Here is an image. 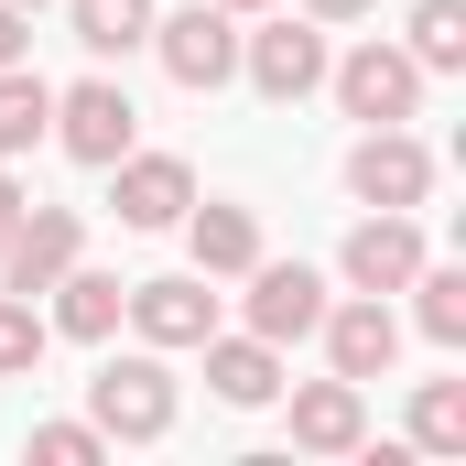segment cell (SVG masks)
Here are the masks:
<instances>
[{"label":"cell","mask_w":466,"mask_h":466,"mask_svg":"<svg viewBox=\"0 0 466 466\" xmlns=\"http://www.w3.org/2000/svg\"><path fill=\"white\" fill-rule=\"evenodd\" d=\"M87 423L109 434V445H163L174 434V369L141 348V358H109L98 380H87Z\"/></svg>","instance_id":"obj_1"},{"label":"cell","mask_w":466,"mask_h":466,"mask_svg":"<svg viewBox=\"0 0 466 466\" xmlns=\"http://www.w3.org/2000/svg\"><path fill=\"white\" fill-rule=\"evenodd\" d=\"M152 55H163L174 87H228V76H238V33H228L218 0H196V11H152Z\"/></svg>","instance_id":"obj_2"},{"label":"cell","mask_w":466,"mask_h":466,"mask_svg":"<svg viewBox=\"0 0 466 466\" xmlns=\"http://www.w3.org/2000/svg\"><path fill=\"white\" fill-rule=\"evenodd\" d=\"M76 249H87V218L76 207H22V228H11V249H0V293H55L66 271H76Z\"/></svg>","instance_id":"obj_3"},{"label":"cell","mask_w":466,"mask_h":466,"mask_svg":"<svg viewBox=\"0 0 466 466\" xmlns=\"http://www.w3.org/2000/svg\"><path fill=\"white\" fill-rule=\"evenodd\" d=\"M337 76V98H348V119H369V130H390V119L423 109V66L401 55V44H358L348 66H326Z\"/></svg>","instance_id":"obj_4"},{"label":"cell","mask_w":466,"mask_h":466,"mask_svg":"<svg viewBox=\"0 0 466 466\" xmlns=\"http://www.w3.org/2000/svg\"><path fill=\"white\" fill-rule=\"evenodd\" d=\"M238 66H249V87H260L271 109H293V98L326 87V33H315V22H260V33L238 44Z\"/></svg>","instance_id":"obj_5"},{"label":"cell","mask_w":466,"mask_h":466,"mask_svg":"<svg viewBox=\"0 0 466 466\" xmlns=\"http://www.w3.org/2000/svg\"><path fill=\"white\" fill-rule=\"evenodd\" d=\"M119 315L141 326V348H207V337H218V293H207V271L130 282V304H119Z\"/></svg>","instance_id":"obj_6"},{"label":"cell","mask_w":466,"mask_h":466,"mask_svg":"<svg viewBox=\"0 0 466 466\" xmlns=\"http://www.w3.org/2000/svg\"><path fill=\"white\" fill-rule=\"evenodd\" d=\"M348 196H358V207H423V196H434V152H423L401 119L369 130V141L348 152Z\"/></svg>","instance_id":"obj_7"},{"label":"cell","mask_w":466,"mask_h":466,"mask_svg":"<svg viewBox=\"0 0 466 466\" xmlns=\"http://www.w3.org/2000/svg\"><path fill=\"white\" fill-rule=\"evenodd\" d=\"M238 282H249V337L293 348V337H315V326H326V282H315L304 260H249Z\"/></svg>","instance_id":"obj_8"},{"label":"cell","mask_w":466,"mask_h":466,"mask_svg":"<svg viewBox=\"0 0 466 466\" xmlns=\"http://www.w3.org/2000/svg\"><path fill=\"white\" fill-rule=\"evenodd\" d=\"M130 130H141V109L119 98L109 76H87V87H66V98H55V141H66L76 163H98V174L130 152Z\"/></svg>","instance_id":"obj_9"},{"label":"cell","mask_w":466,"mask_h":466,"mask_svg":"<svg viewBox=\"0 0 466 466\" xmlns=\"http://www.w3.org/2000/svg\"><path fill=\"white\" fill-rule=\"evenodd\" d=\"M109 174H119V196H109V207H119V228H141V238H152V228H185V207H196V174H185L174 152H119Z\"/></svg>","instance_id":"obj_10"},{"label":"cell","mask_w":466,"mask_h":466,"mask_svg":"<svg viewBox=\"0 0 466 466\" xmlns=\"http://www.w3.org/2000/svg\"><path fill=\"white\" fill-rule=\"evenodd\" d=\"M412 271H423L412 207H380L369 228H348V282H358V293H412Z\"/></svg>","instance_id":"obj_11"},{"label":"cell","mask_w":466,"mask_h":466,"mask_svg":"<svg viewBox=\"0 0 466 466\" xmlns=\"http://www.w3.org/2000/svg\"><path fill=\"white\" fill-rule=\"evenodd\" d=\"M326 358H337V380H390V358H401V326H390V304L380 293H358V304H326Z\"/></svg>","instance_id":"obj_12"},{"label":"cell","mask_w":466,"mask_h":466,"mask_svg":"<svg viewBox=\"0 0 466 466\" xmlns=\"http://www.w3.org/2000/svg\"><path fill=\"white\" fill-rule=\"evenodd\" d=\"M207 390H218L228 412L282 401V348H271V337H207Z\"/></svg>","instance_id":"obj_13"},{"label":"cell","mask_w":466,"mask_h":466,"mask_svg":"<svg viewBox=\"0 0 466 466\" xmlns=\"http://www.w3.org/2000/svg\"><path fill=\"white\" fill-rule=\"evenodd\" d=\"M369 412H358V380H304L293 390V445L304 456H358Z\"/></svg>","instance_id":"obj_14"},{"label":"cell","mask_w":466,"mask_h":466,"mask_svg":"<svg viewBox=\"0 0 466 466\" xmlns=\"http://www.w3.org/2000/svg\"><path fill=\"white\" fill-rule=\"evenodd\" d=\"M185 238H196V271L207 282H238L260 260V218L249 207H185Z\"/></svg>","instance_id":"obj_15"},{"label":"cell","mask_w":466,"mask_h":466,"mask_svg":"<svg viewBox=\"0 0 466 466\" xmlns=\"http://www.w3.org/2000/svg\"><path fill=\"white\" fill-rule=\"evenodd\" d=\"M119 304H130V282H119V271H87V260L55 282V326H66V337H87V348L119 337Z\"/></svg>","instance_id":"obj_16"},{"label":"cell","mask_w":466,"mask_h":466,"mask_svg":"<svg viewBox=\"0 0 466 466\" xmlns=\"http://www.w3.org/2000/svg\"><path fill=\"white\" fill-rule=\"evenodd\" d=\"M66 22H76L87 55H141L152 44V0H66Z\"/></svg>","instance_id":"obj_17"},{"label":"cell","mask_w":466,"mask_h":466,"mask_svg":"<svg viewBox=\"0 0 466 466\" xmlns=\"http://www.w3.org/2000/svg\"><path fill=\"white\" fill-rule=\"evenodd\" d=\"M44 130H55V87L33 66H0V152H33Z\"/></svg>","instance_id":"obj_18"},{"label":"cell","mask_w":466,"mask_h":466,"mask_svg":"<svg viewBox=\"0 0 466 466\" xmlns=\"http://www.w3.org/2000/svg\"><path fill=\"white\" fill-rule=\"evenodd\" d=\"M401 55H412L423 76H456V66H466V0H423V11H412V44H401Z\"/></svg>","instance_id":"obj_19"},{"label":"cell","mask_w":466,"mask_h":466,"mask_svg":"<svg viewBox=\"0 0 466 466\" xmlns=\"http://www.w3.org/2000/svg\"><path fill=\"white\" fill-rule=\"evenodd\" d=\"M412 445L423 456H466V380H423L412 390Z\"/></svg>","instance_id":"obj_20"},{"label":"cell","mask_w":466,"mask_h":466,"mask_svg":"<svg viewBox=\"0 0 466 466\" xmlns=\"http://www.w3.org/2000/svg\"><path fill=\"white\" fill-rule=\"evenodd\" d=\"M412 293H423V304H412V315H423V337H434V348H466V271H434V260H423V271H412Z\"/></svg>","instance_id":"obj_21"},{"label":"cell","mask_w":466,"mask_h":466,"mask_svg":"<svg viewBox=\"0 0 466 466\" xmlns=\"http://www.w3.org/2000/svg\"><path fill=\"white\" fill-rule=\"evenodd\" d=\"M44 348H55V326L22 304V293H0V380H22V369H44Z\"/></svg>","instance_id":"obj_22"},{"label":"cell","mask_w":466,"mask_h":466,"mask_svg":"<svg viewBox=\"0 0 466 466\" xmlns=\"http://www.w3.org/2000/svg\"><path fill=\"white\" fill-rule=\"evenodd\" d=\"M98 445H109L98 423H33V466H87Z\"/></svg>","instance_id":"obj_23"},{"label":"cell","mask_w":466,"mask_h":466,"mask_svg":"<svg viewBox=\"0 0 466 466\" xmlns=\"http://www.w3.org/2000/svg\"><path fill=\"white\" fill-rule=\"evenodd\" d=\"M22 44H33V33H22V11L0 0V66H22Z\"/></svg>","instance_id":"obj_24"},{"label":"cell","mask_w":466,"mask_h":466,"mask_svg":"<svg viewBox=\"0 0 466 466\" xmlns=\"http://www.w3.org/2000/svg\"><path fill=\"white\" fill-rule=\"evenodd\" d=\"M22 207H33V196H22V185L0 174V249H11V228H22Z\"/></svg>","instance_id":"obj_25"},{"label":"cell","mask_w":466,"mask_h":466,"mask_svg":"<svg viewBox=\"0 0 466 466\" xmlns=\"http://www.w3.org/2000/svg\"><path fill=\"white\" fill-rule=\"evenodd\" d=\"M315 22H358V11H380V0H304Z\"/></svg>","instance_id":"obj_26"},{"label":"cell","mask_w":466,"mask_h":466,"mask_svg":"<svg viewBox=\"0 0 466 466\" xmlns=\"http://www.w3.org/2000/svg\"><path fill=\"white\" fill-rule=\"evenodd\" d=\"M218 11H271V0H218Z\"/></svg>","instance_id":"obj_27"},{"label":"cell","mask_w":466,"mask_h":466,"mask_svg":"<svg viewBox=\"0 0 466 466\" xmlns=\"http://www.w3.org/2000/svg\"><path fill=\"white\" fill-rule=\"evenodd\" d=\"M11 11H44V0H11Z\"/></svg>","instance_id":"obj_28"}]
</instances>
